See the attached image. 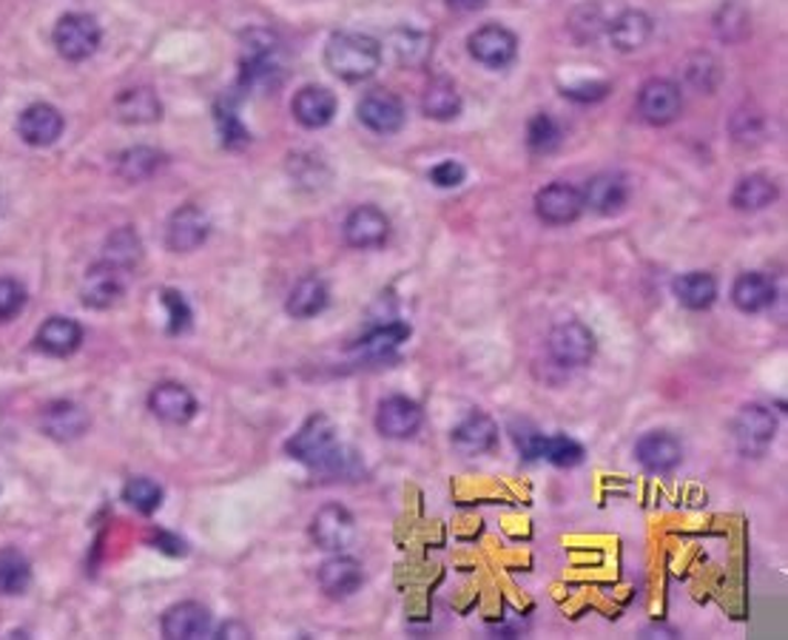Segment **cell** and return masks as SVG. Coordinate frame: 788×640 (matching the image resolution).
<instances>
[{"label": "cell", "mask_w": 788, "mask_h": 640, "mask_svg": "<svg viewBox=\"0 0 788 640\" xmlns=\"http://www.w3.org/2000/svg\"><path fill=\"white\" fill-rule=\"evenodd\" d=\"M100 38L103 34L95 18L83 12L63 14L52 34L54 49L61 52V57H66V61L72 63H81L86 61V57H92V54L97 52V46H100Z\"/></svg>", "instance_id": "cell-3"}, {"label": "cell", "mask_w": 788, "mask_h": 640, "mask_svg": "<svg viewBox=\"0 0 788 640\" xmlns=\"http://www.w3.org/2000/svg\"><path fill=\"white\" fill-rule=\"evenodd\" d=\"M26 305V288L18 279H0V322H9Z\"/></svg>", "instance_id": "cell-42"}, {"label": "cell", "mask_w": 788, "mask_h": 640, "mask_svg": "<svg viewBox=\"0 0 788 640\" xmlns=\"http://www.w3.org/2000/svg\"><path fill=\"white\" fill-rule=\"evenodd\" d=\"M353 535H356V519L342 504H324L310 519V538L324 553H342L344 546H351Z\"/></svg>", "instance_id": "cell-8"}, {"label": "cell", "mask_w": 788, "mask_h": 640, "mask_svg": "<svg viewBox=\"0 0 788 640\" xmlns=\"http://www.w3.org/2000/svg\"><path fill=\"white\" fill-rule=\"evenodd\" d=\"M638 111L649 126H669L681 117L683 95L681 86L667 77H652L640 86L638 92Z\"/></svg>", "instance_id": "cell-7"}, {"label": "cell", "mask_w": 788, "mask_h": 640, "mask_svg": "<svg viewBox=\"0 0 788 640\" xmlns=\"http://www.w3.org/2000/svg\"><path fill=\"white\" fill-rule=\"evenodd\" d=\"M123 501H126L131 510L142 512V515H151L155 510H160L162 504V487L157 484L149 476H137V479L128 481L123 487Z\"/></svg>", "instance_id": "cell-36"}, {"label": "cell", "mask_w": 788, "mask_h": 640, "mask_svg": "<svg viewBox=\"0 0 788 640\" xmlns=\"http://www.w3.org/2000/svg\"><path fill=\"white\" fill-rule=\"evenodd\" d=\"M140 256H142V243L135 228H120L108 236L106 256H103L106 263L117 265V268L123 270H131L137 263H140Z\"/></svg>", "instance_id": "cell-34"}, {"label": "cell", "mask_w": 788, "mask_h": 640, "mask_svg": "<svg viewBox=\"0 0 788 640\" xmlns=\"http://www.w3.org/2000/svg\"><path fill=\"white\" fill-rule=\"evenodd\" d=\"M777 436V416L766 405H746L732 422V438L743 456H763Z\"/></svg>", "instance_id": "cell-4"}, {"label": "cell", "mask_w": 788, "mask_h": 640, "mask_svg": "<svg viewBox=\"0 0 788 640\" xmlns=\"http://www.w3.org/2000/svg\"><path fill=\"white\" fill-rule=\"evenodd\" d=\"M546 344H550V356L561 367H584V364L593 362L595 351H598V339H595L593 328H586L578 319L555 324Z\"/></svg>", "instance_id": "cell-5"}, {"label": "cell", "mask_w": 788, "mask_h": 640, "mask_svg": "<svg viewBox=\"0 0 788 640\" xmlns=\"http://www.w3.org/2000/svg\"><path fill=\"white\" fill-rule=\"evenodd\" d=\"M561 142V128L558 122L550 115H535L526 126V146L535 151V154H550V151L558 149Z\"/></svg>", "instance_id": "cell-39"}, {"label": "cell", "mask_w": 788, "mask_h": 640, "mask_svg": "<svg viewBox=\"0 0 788 640\" xmlns=\"http://www.w3.org/2000/svg\"><path fill=\"white\" fill-rule=\"evenodd\" d=\"M32 584V566L21 553L0 555V595H23Z\"/></svg>", "instance_id": "cell-35"}, {"label": "cell", "mask_w": 788, "mask_h": 640, "mask_svg": "<svg viewBox=\"0 0 788 640\" xmlns=\"http://www.w3.org/2000/svg\"><path fill=\"white\" fill-rule=\"evenodd\" d=\"M162 305L169 308V319H171V333H182L191 324V308L189 302L174 294V290H162Z\"/></svg>", "instance_id": "cell-44"}, {"label": "cell", "mask_w": 788, "mask_h": 640, "mask_svg": "<svg viewBox=\"0 0 788 640\" xmlns=\"http://www.w3.org/2000/svg\"><path fill=\"white\" fill-rule=\"evenodd\" d=\"M41 430L54 441H75L88 430V413L75 402H52L41 413Z\"/></svg>", "instance_id": "cell-21"}, {"label": "cell", "mask_w": 788, "mask_h": 640, "mask_svg": "<svg viewBox=\"0 0 788 640\" xmlns=\"http://www.w3.org/2000/svg\"><path fill=\"white\" fill-rule=\"evenodd\" d=\"M391 43L396 57L405 63V66H418V63H425L427 54H430L427 34L413 32V29H396V32L391 34Z\"/></svg>", "instance_id": "cell-38"}, {"label": "cell", "mask_w": 788, "mask_h": 640, "mask_svg": "<svg viewBox=\"0 0 788 640\" xmlns=\"http://www.w3.org/2000/svg\"><path fill=\"white\" fill-rule=\"evenodd\" d=\"M584 456V445H578L575 438L564 436V433L544 436V445H541V459L555 467H578Z\"/></svg>", "instance_id": "cell-37"}, {"label": "cell", "mask_w": 788, "mask_h": 640, "mask_svg": "<svg viewBox=\"0 0 788 640\" xmlns=\"http://www.w3.org/2000/svg\"><path fill=\"white\" fill-rule=\"evenodd\" d=\"M123 294H126V270L123 268L103 259V263L92 265L86 270L81 285V299L86 308L106 310L120 302Z\"/></svg>", "instance_id": "cell-13"}, {"label": "cell", "mask_w": 788, "mask_h": 640, "mask_svg": "<svg viewBox=\"0 0 788 640\" xmlns=\"http://www.w3.org/2000/svg\"><path fill=\"white\" fill-rule=\"evenodd\" d=\"M425 425V410L411 396H387L379 402L376 430L384 438H411Z\"/></svg>", "instance_id": "cell-11"}, {"label": "cell", "mask_w": 788, "mask_h": 640, "mask_svg": "<svg viewBox=\"0 0 788 640\" xmlns=\"http://www.w3.org/2000/svg\"><path fill=\"white\" fill-rule=\"evenodd\" d=\"M777 299V285L775 279L760 274V270H748L741 274L732 285V302L743 313H760V310L771 308Z\"/></svg>", "instance_id": "cell-24"}, {"label": "cell", "mask_w": 788, "mask_h": 640, "mask_svg": "<svg viewBox=\"0 0 788 640\" xmlns=\"http://www.w3.org/2000/svg\"><path fill=\"white\" fill-rule=\"evenodd\" d=\"M115 117L128 126H146L162 117V103L155 95V88H126L115 100Z\"/></svg>", "instance_id": "cell-27"}, {"label": "cell", "mask_w": 788, "mask_h": 640, "mask_svg": "<svg viewBox=\"0 0 788 640\" xmlns=\"http://www.w3.org/2000/svg\"><path fill=\"white\" fill-rule=\"evenodd\" d=\"M211 220L203 209L196 205H182L171 214L169 225H166V245L174 254H191L209 239Z\"/></svg>", "instance_id": "cell-15"}, {"label": "cell", "mask_w": 788, "mask_h": 640, "mask_svg": "<svg viewBox=\"0 0 788 640\" xmlns=\"http://www.w3.org/2000/svg\"><path fill=\"white\" fill-rule=\"evenodd\" d=\"M535 214L546 225H569L584 214V194L569 182H550L535 194Z\"/></svg>", "instance_id": "cell-12"}, {"label": "cell", "mask_w": 788, "mask_h": 640, "mask_svg": "<svg viewBox=\"0 0 788 640\" xmlns=\"http://www.w3.org/2000/svg\"><path fill=\"white\" fill-rule=\"evenodd\" d=\"M160 166L162 154L157 149H149V146H135V149H126L117 157V174L126 182L149 180Z\"/></svg>", "instance_id": "cell-33"}, {"label": "cell", "mask_w": 788, "mask_h": 640, "mask_svg": "<svg viewBox=\"0 0 788 640\" xmlns=\"http://www.w3.org/2000/svg\"><path fill=\"white\" fill-rule=\"evenodd\" d=\"M465 177L467 171L458 160H441L430 169V182L438 185V189H458L465 182Z\"/></svg>", "instance_id": "cell-43"}, {"label": "cell", "mask_w": 788, "mask_h": 640, "mask_svg": "<svg viewBox=\"0 0 788 640\" xmlns=\"http://www.w3.org/2000/svg\"><path fill=\"white\" fill-rule=\"evenodd\" d=\"M581 194H584V209H593L600 216H613L629 203V182L620 174L604 171V174L586 182V189Z\"/></svg>", "instance_id": "cell-19"}, {"label": "cell", "mask_w": 788, "mask_h": 640, "mask_svg": "<svg viewBox=\"0 0 788 640\" xmlns=\"http://www.w3.org/2000/svg\"><path fill=\"white\" fill-rule=\"evenodd\" d=\"M83 342V328L75 319L66 317H52L41 324V331L34 337L38 351H43L46 356H72Z\"/></svg>", "instance_id": "cell-25"}, {"label": "cell", "mask_w": 788, "mask_h": 640, "mask_svg": "<svg viewBox=\"0 0 788 640\" xmlns=\"http://www.w3.org/2000/svg\"><path fill=\"white\" fill-rule=\"evenodd\" d=\"M324 66L344 83L368 81L382 66V46L371 34L337 32L324 43Z\"/></svg>", "instance_id": "cell-1"}, {"label": "cell", "mask_w": 788, "mask_h": 640, "mask_svg": "<svg viewBox=\"0 0 788 640\" xmlns=\"http://www.w3.org/2000/svg\"><path fill=\"white\" fill-rule=\"evenodd\" d=\"M359 122L364 128H371L373 135H396L405 126V103L398 100V95L387 92V88H376L359 100L356 106Z\"/></svg>", "instance_id": "cell-9"}, {"label": "cell", "mask_w": 788, "mask_h": 640, "mask_svg": "<svg viewBox=\"0 0 788 640\" xmlns=\"http://www.w3.org/2000/svg\"><path fill=\"white\" fill-rule=\"evenodd\" d=\"M344 231V243L351 248L359 250H371V248H382L391 236V220L376 205H359L348 214L342 225Z\"/></svg>", "instance_id": "cell-14"}, {"label": "cell", "mask_w": 788, "mask_h": 640, "mask_svg": "<svg viewBox=\"0 0 788 640\" xmlns=\"http://www.w3.org/2000/svg\"><path fill=\"white\" fill-rule=\"evenodd\" d=\"M216 638H251V629L231 620V623H223V627L216 629Z\"/></svg>", "instance_id": "cell-48"}, {"label": "cell", "mask_w": 788, "mask_h": 640, "mask_svg": "<svg viewBox=\"0 0 788 640\" xmlns=\"http://www.w3.org/2000/svg\"><path fill=\"white\" fill-rule=\"evenodd\" d=\"M649 38H652V21H649L647 12H638V9L620 12L609 23V41L624 54L640 52L649 43Z\"/></svg>", "instance_id": "cell-28"}, {"label": "cell", "mask_w": 788, "mask_h": 640, "mask_svg": "<svg viewBox=\"0 0 788 640\" xmlns=\"http://www.w3.org/2000/svg\"><path fill=\"white\" fill-rule=\"evenodd\" d=\"M635 459L652 476H669L681 467L683 445L681 438L667 430H649L635 445Z\"/></svg>", "instance_id": "cell-10"}, {"label": "cell", "mask_w": 788, "mask_h": 640, "mask_svg": "<svg viewBox=\"0 0 788 640\" xmlns=\"http://www.w3.org/2000/svg\"><path fill=\"white\" fill-rule=\"evenodd\" d=\"M686 77L701 92H714V86L721 81V68H717V61L712 54H692L686 63Z\"/></svg>", "instance_id": "cell-41"}, {"label": "cell", "mask_w": 788, "mask_h": 640, "mask_svg": "<svg viewBox=\"0 0 788 640\" xmlns=\"http://www.w3.org/2000/svg\"><path fill=\"white\" fill-rule=\"evenodd\" d=\"M487 0H447V7L456 9V12H476V9L484 7Z\"/></svg>", "instance_id": "cell-49"}, {"label": "cell", "mask_w": 788, "mask_h": 640, "mask_svg": "<svg viewBox=\"0 0 788 640\" xmlns=\"http://www.w3.org/2000/svg\"><path fill=\"white\" fill-rule=\"evenodd\" d=\"M290 111L297 117L299 126L305 128H324L337 117V95L324 86H305L299 88Z\"/></svg>", "instance_id": "cell-23"}, {"label": "cell", "mask_w": 788, "mask_h": 640, "mask_svg": "<svg viewBox=\"0 0 788 640\" xmlns=\"http://www.w3.org/2000/svg\"><path fill=\"white\" fill-rule=\"evenodd\" d=\"M290 459L302 461V465L313 467V470H331V467L342 465V447L337 441V430H333L331 418L324 413H313V416L299 427V433L285 445Z\"/></svg>", "instance_id": "cell-2"}, {"label": "cell", "mask_w": 788, "mask_h": 640, "mask_svg": "<svg viewBox=\"0 0 788 640\" xmlns=\"http://www.w3.org/2000/svg\"><path fill=\"white\" fill-rule=\"evenodd\" d=\"M149 410L166 425H189L196 416V396L180 382H160L149 393Z\"/></svg>", "instance_id": "cell-16"}, {"label": "cell", "mask_w": 788, "mask_h": 640, "mask_svg": "<svg viewBox=\"0 0 788 640\" xmlns=\"http://www.w3.org/2000/svg\"><path fill=\"white\" fill-rule=\"evenodd\" d=\"M609 86L607 83H584V86L578 88H566L564 95L573 97V100H600V97H607Z\"/></svg>", "instance_id": "cell-46"}, {"label": "cell", "mask_w": 788, "mask_h": 640, "mask_svg": "<svg viewBox=\"0 0 788 640\" xmlns=\"http://www.w3.org/2000/svg\"><path fill=\"white\" fill-rule=\"evenodd\" d=\"M499 441V425L487 413H470L452 427V447L461 456H484Z\"/></svg>", "instance_id": "cell-20"}, {"label": "cell", "mask_w": 788, "mask_h": 640, "mask_svg": "<svg viewBox=\"0 0 788 640\" xmlns=\"http://www.w3.org/2000/svg\"><path fill=\"white\" fill-rule=\"evenodd\" d=\"M777 196H780V191H777V182L771 177L748 174L732 191V205L737 211L752 214V211H766L768 205H775Z\"/></svg>", "instance_id": "cell-30"}, {"label": "cell", "mask_w": 788, "mask_h": 640, "mask_svg": "<svg viewBox=\"0 0 788 640\" xmlns=\"http://www.w3.org/2000/svg\"><path fill=\"white\" fill-rule=\"evenodd\" d=\"M328 302H331V290H328L324 279L305 277L290 288L285 308L294 319H313L328 308Z\"/></svg>", "instance_id": "cell-29"}, {"label": "cell", "mask_w": 788, "mask_h": 640, "mask_svg": "<svg viewBox=\"0 0 788 640\" xmlns=\"http://www.w3.org/2000/svg\"><path fill=\"white\" fill-rule=\"evenodd\" d=\"M155 544H157V550H162V553H171V555H182V553H185V541L174 538V535H169V533H160V535H157Z\"/></svg>", "instance_id": "cell-47"}, {"label": "cell", "mask_w": 788, "mask_h": 640, "mask_svg": "<svg viewBox=\"0 0 788 640\" xmlns=\"http://www.w3.org/2000/svg\"><path fill=\"white\" fill-rule=\"evenodd\" d=\"M216 120H220V128H223V137H225V146H234L236 140L239 142H245L248 140V131H245L243 126H239V120H236V115L234 111H220L216 115Z\"/></svg>", "instance_id": "cell-45"}, {"label": "cell", "mask_w": 788, "mask_h": 640, "mask_svg": "<svg viewBox=\"0 0 788 640\" xmlns=\"http://www.w3.org/2000/svg\"><path fill=\"white\" fill-rule=\"evenodd\" d=\"M411 339V328H407L405 322H398V319H391V322L379 324V328H373L368 337L359 339L356 344H353V356L356 359H387L393 356V353L402 348V344Z\"/></svg>", "instance_id": "cell-26"}, {"label": "cell", "mask_w": 788, "mask_h": 640, "mask_svg": "<svg viewBox=\"0 0 788 640\" xmlns=\"http://www.w3.org/2000/svg\"><path fill=\"white\" fill-rule=\"evenodd\" d=\"M672 290L683 308L709 310L714 299H717V279L706 274V270H692V274H683V277L674 279Z\"/></svg>", "instance_id": "cell-31"}, {"label": "cell", "mask_w": 788, "mask_h": 640, "mask_svg": "<svg viewBox=\"0 0 788 640\" xmlns=\"http://www.w3.org/2000/svg\"><path fill=\"white\" fill-rule=\"evenodd\" d=\"M510 438H512V445H515V450H519L521 459H526V461L541 459V445H544V433H541L539 427L533 425V422H526V418H519V422H512V425H510Z\"/></svg>", "instance_id": "cell-40"}, {"label": "cell", "mask_w": 788, "mask_h": 640, "mask_svg": "<svg viewBox=\"0 0 788 640\" xmlns=\"http://www.w3.org/2000/svg\"><path fill=\"white\" fill-rule=\"evenodd\" d=\"M317 578L324 595H331V598H351V595L362 587L364 569L356 558L339 553L319 566Z\"/></svg>", "instance_id": "cell-22"}, {"label": "cell", "mask_w": 788, "mask_h": 640, "mask_svg": "<svg viewBox=\"0 0 788 640\" xmlns=\"http://www.w3.org/2000/svg\"><path fill=\"white\" fill-rule=\"evenodd\" d=\"M160 627L169 640L205 638L211 629V612L209 607L196 604V600H182V604H174L169 612L162 615Z\"/></svg>", "instance_id": "cell-18"}, {"label": "cell", "mask_w": 788, "mask_h": 640, "mask_svg": "<svg viewBox=\"0 0 788 640\" xmlns=\"http://www.w3.org/2000/svg\"><path fill=\"white\" fill-rule=\"evenodd\" d=\"M63 115L49 103H34V106L23 108V115L18 117V131H21L23 142L34 146V149H46L54 146L63 135Z\"/></svg>", "instance_id": "cell-17"}, {"label": "cell", "mask_w": 788, "mask_h": 640, "mask_svg": "<svg viewBox=\"0 0 788 640\" xmlns=\"http://www.w3.org/2000/svg\"><path fill=\"white\" fill-rule=\"evenodd\" d=\"M422 111L425 117L438 122H450L461 115V95L450 81H433L422 95Z\"/></svg>", "instance_id": "cell-32"}, {"label": "cell", "mask_w": 788, "mask_h": 640, "mask_svg": "<svg viewBox=\"0 0 788 640\" xmlns=\"http://www.w3.org/2000/svg\"><path fill=\"white\" fill-rule=\"evenodd\" d=\"M467 52L487 68H507L519 57V38L501 23H487L470 34Z\"/></svg>", "instance_id": "cell-6"}]
</instances>
